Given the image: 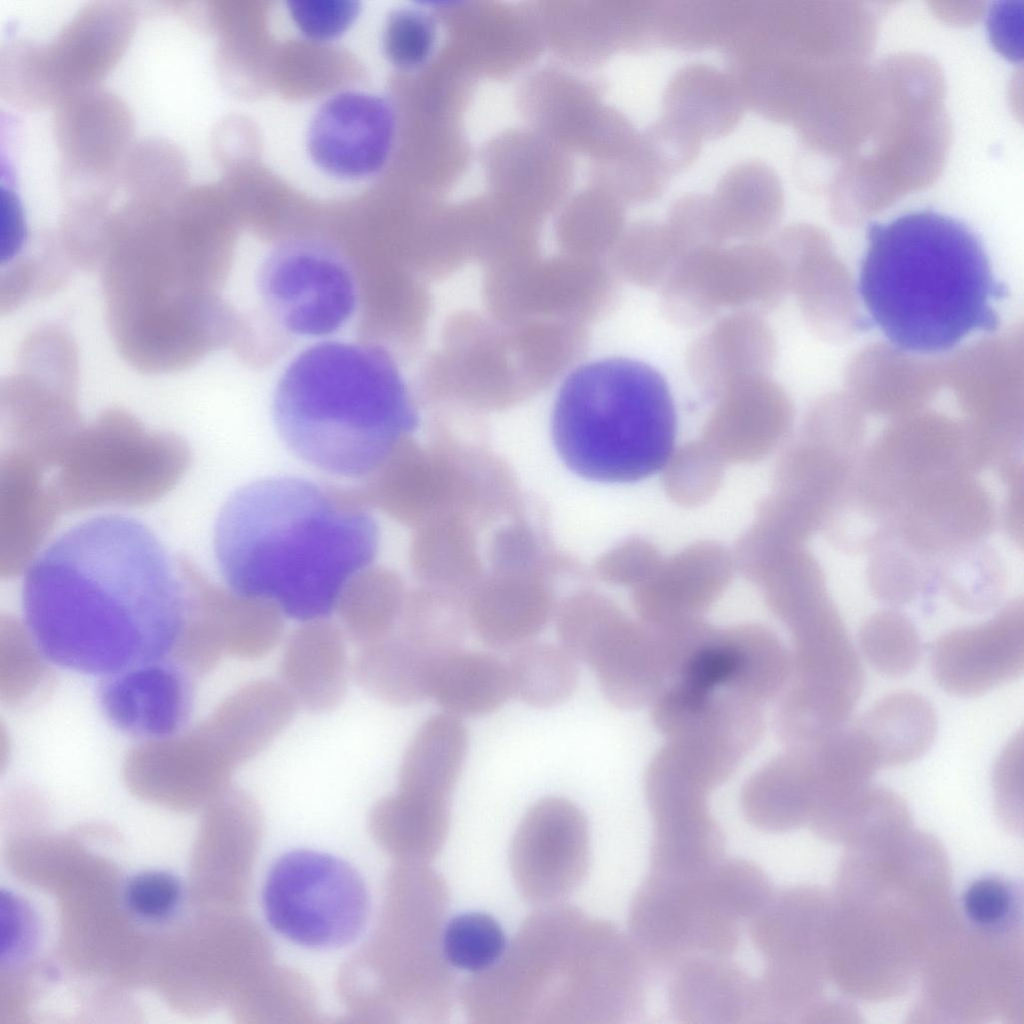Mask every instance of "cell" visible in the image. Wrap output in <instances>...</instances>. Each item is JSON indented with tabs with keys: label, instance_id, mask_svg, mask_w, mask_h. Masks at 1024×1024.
Returning a JSON list of instances; mask_svg holds the SVG:
<instances>
[{
	"label": "cell",
	"instance_id": "obj_26",
	"mask_svg": "<svg viewBox=\"0 0 1024 1024\" xmlns=\"http://www.w3.org/2000/svg\"><path fill=\"white\" fill-rule=\"evenodd\" d=\"M818 787L812 755L787 748L755 773L741 792L746 820L766 833H781L811 820Z\"/></svg>",
	"mask_w": 1024,
	"mask_h": 1024
},
{
	"label": "cell",
	"instance_id": "obj_21",
	"mask_svg": "<svg viewBox=\"0 0 1024 1024\" xmlns=\"http://www.w3.org/2000/svg\"><path fill=\"white\" fill-rule=\"evenodd\" d=\"M104 715L135 738L166 740L182 731L193 707V685L184 668L165 658L102 677Z\"/></svg>",
	"mask_w": 1024,
	"mask_h": 1024
},
{
	"label": "cell",
	"instance_id": "obj_48",
	"mask_svg": "<svg viewBox=\"0 0 1024 1024\" xmlns=\"http://www.w3.org/2000/svg\"><path fill=\"white\" fill-rule=\"evenodd\" d=\"M287 9L296 28L314 41H330L356 21L361 6L354 0H290Z\"/></svg>",
	"mask_w": 1024,
	"mask_h": 1024
},
{
	"label": "cell",
	"instance_id": "obj_7",
	"mask_svg": "<svg viewBox=\"0 0 1024 1024\" xmlns=\"http://www.w3.org/2000/svg\"><path fill=\"white\" fill-rule=\"evenodd\" d=\"M979 470L967 429L928 420L902 423L864 447L834 510L851 537L873 544L888 534L899 506L931 479Z\"/></svg>",
	"mask_w": 1024,
	"mask_h": 1024
},
{
	"label": "cell",
	"instance_id": "obj_50",
	"mask_svg": "<svg viewBox=\"0 0 1024 1024\" xmlns=\"http://www.w3.org/2000/svg\"><path fill=\"white\" fill-rule=\"evenodd\" d=\"M7 926H2V954L8 962L25 957L33 947L35 936L34 918L27 907L8 898Z\"/></svg>",
	"mask_w": 1024,
	"mask_h": 1024
},
{
	"label": "cell",
	"instance_id": "obj_36",
	"mask_svg": "<svg viewBox=\"0 0 1024 1024\" xmlns=\"http://www.w3.org/2000/svg\"><path fill=\"white\" fill-rule=\"evenodd\" d=\"M188 163L173 142L147 138L128 150L119 182L129 198L170 203L188 188Z\"/></svg>",
	"mask_w": 1024,
	"mask_h": 1024
},
{
	"label": "cell",
	"instance_id": "obj_34",
	"mask_svg": "<svg viewBox=\"0 0 1024 1024\" xmlns=\"http://www.w3.org/2000/svg\"><path fill=\"white\" fill-rule=\"evenodd\" d=\"M936 585L959 609L981 613L1001 600L1007 582L1004 561L985 541L951 551L936 561Z\"/></svg>",
	"mask_w": 1024,
	"mask_h": 1024
},
{
	"label": "cell",
	"instance_id": "obj_16",
	"mask_svg": "<svg viewBox=\"0 0 1024 1024\" xmlns=\"http://www.w3.org/2000/svg\"><path fill=\"white\" fill-rule=\"evenodd\" d=\"M509 861L515 886L526 902H562L583 883L590 868V834L582 810L564 797L537 801L515 831Z\"/></svg>",
	"mask_w": 1024,
	"mask_h": 1024
},
{
	"label": "cell",
	"instance_id": "obj_4",
	"mask_svg": "<svg viewBox=\"0 0 1024 1024\" xmlns=\"http://www.w3.org/2000/svg\"><path fill=\"white\" fill-rule=\"evenodd\" d=\"M272 406L278 433L295 455L346 478L373 476L419 422L390 355L350 342L319 343L296 356Z\"/></svg>",
	"mask_w": 1024,
	"mask_h": 1024
},
{
	"label": "cell",
	"instance_id": "obj_6",
	"mask_svg": "<svg viewBox=\"0 0 1024 1024\" xmlns=\"http://www.w3.org/2000/svg\"><path fill=\"white\" fill-rule=\"evenodd\" d=\"M772 892L762 868L742 858L649 871L630 904L629 934L655 972L693 957H730Z\"/></svg>",
	"mask_w": 1024,
	"mask_h": 1024
},
{
	"label": "cell",
	"instance_id": "obj_19",
	"mask_svg": "<svg viewBox=\"0 0 1024 1024\" xmlns=\"http://www.w3.org/2000/svg\"><path fill=\"white\" fill-rule=\"evenodd\" d=\"M646 798L653 821L650 871L681 872L723 857L724 836L705 787L672 766L651 762Z\"/></svg>",
	"mask_w": 1024,
	"mask_h": 1024
},
{
	"label": "cell",
	"instance_id": "obj_25",
	"mask_svg": "<svg viewBox=\"0 0 1024 1024\" xmlns=\"http://www.w3.org/2000/svg\"><path fill=\"white\" fill-rule=\"evenodd\" d=\"M670 972L668 1004L679 1022L759 1023L756 979L730 957H693Z\"/></svg>",
	"mask_w": 1024,
	"mask_h": 1024
},
{
	"label": "cell",
	"instance_id": "obj_47",
	"mask_svg": "<svg viewBox=\"0 0 1024 1024\" xmlns=\"http://www.w3.org/2000/svg\"><path fill=\"white\" fill-rule=\"evenodd\" d=\"M183 886L171 872L150 870L130 877L123 889V901L136 918L160 922L172 917L181 905Z\"/></svg>",
	"mask_w": 1024,
	"mask_h": 1024
},
{
	"label": "cell",
	"instance_id": "obj_23",
	"mask_svg": "<svg viewBox=\"0 0 1024 1024\" xmlns=\"http://www.w3.org/2000/svg\"><path fill=\"white\" fill-rule=\"evenodd\" d=\"M776 360V339L761 314L738 310L712 321L690 344L688 372L706 396L720 398L748 380L769 377Z\"/></svg>",
	"mask_w": 1024,
	"mask_h": 1024
},
{
	"label": "cell",
	"instance_id": "obj_37",
	"mask_svg": "<svg viewBox=\"0 0 1024 1024\" xmlns=\"http://www.w3.org/2000/svg\"><path fill=\"white\" fill-rule=\"evenodd\" d=\"M867 581L876 599L902 606L937 589L936 561L889 536L870 553Z\"/></svg>",
	"mask_w": 1024,
	"mask_h": 1024
},
{
	"label": "cell",
	"instance_id": "obj_49",
	"mask_svg": "<svg viewBox=\"0 0 1024 1024\" xmlns=\"http://www.w3.org/2000/svg\"><path fill=\"white\" fill-rule=\"evenodd\" d=\"M640 134L670 176L692 165L700 154L703 142L690 129L663 115Z\"/></svg>",
	"mask_w": 1024,
	"mask_h": 1024
},
{
	"label": "cell",
	"instance_id": "obj_22",
	"mask_svg": "<svg viewBox=\"0 0 1024 1024\" xmlns=\"http://www.w3.org/2000/svg\"><path fill=\"white\" fill-rule=\"evenodd\" d=\"M296 704L279 681L258 679L233 692L200 736L199 750L222 782L264 751L290 724Z\"/></svg>",
	"mask_w": 1024,
	"mask_h": 1024
},
{
	"label": "cell",
	"instance_id": "obj_12",
	"mask_svg": "<svg viewBox=\"0 0 1024 1024\" xmlns=\"http://www.w3.org/2000/svg\"><path fill=\"white\" fill-rule=\"evenodd\" d=\"M787 284V270L769 241L702 247L677 262L659 288L660 304L671 322L694 327L726 310L769 311Z\"/></svg>",
	"mask_w": 1024,
	"mask_h": 1024
},
{
	"label": "cell",
	"instance_id": "obj_41",
	"mask_svg": "<svg viewBox=\"0 0 1024 1024\" xmlns=\"http://www.w3.org/2000/svg\"><path fill=\"white\" fill-rule=\"evenodd\" d=\"M858 644L866 661L888 677L912 672L921 656L919 633L913 622L895 609L868 617L858 632Z\"/></svg>",
	"mask_w": 1024,
	"mask_h": 1024
},
{
	"label": "cell",
	"instance_id": "obj_3",
	"mask_svg": "<svg viewBox=\"0 0 1024 1024\" xmlns=\"http://www.w3.org/2000/svg\"><path fill=\"white\" fill-rule=\"evenodd\" d=\"M857 289L873 324L898 350L932 355L995 332L1008 290L980 237L932 209L871 222Z\"/></svg>",
	"mask_w": 1024,
	"mask_h": 1024
},
{
	"label": "cell",
	"instance_id": "obj_32",
	"mask_svg": "<svg viewBox=\"0 0 1024 1024\" xmlns=\"http://www.w3.org/2000/svg\"><path fill=\"white\" fill-rule=\"evenodd\" d=\"M879 766L908 764L932 745L937 717L931 703L912 691L888 694L874 703L856 725Z\"/></svg>",
	"mask_w": 1024,
	"mask_h": 1024
},
{
	"label": "cell",
	"instance_id": "obj_44",
	"mask_svg": "<svg viewBox=\"0 0 1024 1024\" xmlns=\"http://www.w3.org/2000/svg\"><path fill=\"white\" fill-rule=\"evenodd\" d=\"M961 908L974 927L1002 933L1021 919L1022 894L1013 881L999 875H984L963 890Z\"/></svg>",
	"mask_w": 1024,
	"mask_h": 1024
},
{
	"label": "cell",
	"instance_id": "obj_1",
	"mask_svg": "<svg viewBox=\"0 0 1024 1024\" xmlns=\"http://www.w3.org/2000/svg\"><path fill=\"white\" fill-rule=\"evenodd\" d=\"M183 564L123 515L97 516L55 538L29 566L25 623L50 662L108 676L169 658L193 615Z\"/></svg>",
	"mask_w": 1024,
	"mask_h": 1024
},
{
	"label": "cell",
	"instance_id": "obj_31",
	"mask_svg": "<svg viewBox=\"0 0 1024 1024\" xmlns=\"http://www.w3.org/2000/svg\"><path fill=\"white\" fill-rule=\"evenodd\" d=\"M436 661L396 629L381 640L360 646L352 662V677L376 700L406 707L429 697Z\"/></svg>",
	"mask_w": 1024,
	"mask_h": 1024
},
{
	"label": "cell",
	"instance_id": "obj_5",
	"mask_svg": "<svg viewBox=\"0 0 1024 1024\" xmlns=\"http://www.w3.org/2000/svg\"><path fill=\"white\" fill-rule=\"evenodd\" d=\"M554 446L582 478L634 483L664 470L678 432L673 396L652 366L607 357L573 369L552 411Z\"/></svg>",
	"mask_w": 1024,
	"mask_h": 1024
},
{
	"label": "cell",
	"instance_id": "obj_9",
	"mask_svg": "<svg viewBox=\"0 0 1024 1024\" xmlns=\"http://www.w3.org/2000/svg\"><path fill=\"white\" fill-rule=\"evenodd\" d=\"M269 926L301 947L331 950L354 943L370 916V893L357 869L333 854L294 849L269 868L262 893Z\"/></svg>",
	"mask_w": 1024,
	"mask_h": 1024
},
{
	"label": "cell",
	"instance_id": "obj_2",
	"mask_svg": "<svg viewBox=\"0 0 1024 1024\" xmlns=\"http://www.w3.org/2000/svg\"><path fill=\"white\" fill-rule=\"evenodd\" d=\"M378 546V523L361 498L294 476L236 490L214 532L231 590L301 622L328 618Z\"/></svg>",
	"mask_w": 1024,
	"mask_h": 1024
},
{
	"label": "cell",
	"instance_id": "obj_11",
	"mask_svg": "<svg viewBox=\"0 0 1024 1024\" xmlns=\"http://www.w3.org/2000/svg\"><path fill=\"white\" fill-rule=\"evenodd\" d=\"M655 974L630 934L587 918L537 1024H622L645 1007Z\"/></svg>",
	"mask_w": 1024,
	"mask_h": 1024
},
{
	"label": "cell",
	"instance_id": "obj_17",
	"mask_svg": "<svg viewBox=\"0 0 1024 1024\" xmlns=\"http://www.w3.org/2000/svg\"><path fill=\"white\" fill-rule=\"evenodd\" d=\"M997 519L994 499L976 473L956 471L933 478L909 496L896 511L889 536L936 561L985 541Z\"/></svg>",
	"mask_w": 1024,
	"mask_h": 1024
},
{
	"label": "cell",
	"instance_id": "obj_28",
	"mask_svg": "<svg viewBox=\"0 0 1024 1024\" xmlns=\"http://www.w3.org/2000/svg\"><path fill=\"white\" fill-rule=\"evenodd\" d=\"M725 242L762 241L778 224L784 208L781 181L761 160L731 166L711 194Z\"/></svg>",
	"mask_w": 1024,
	"mask_h": 1024
},
{
	"label": "cell",
	"instance_id": "obj_15",
	"mask_svg": "<svg viewBox=\"0 0 1024 1024\" xmlns=\"http://www.w3.org/2000/svg\"><path fill=\"white\" fill-rule=\"evenodd\" d=\"M559 638L577 661L593 670L603 694L616 707L633 709L653 702L667 681L657 631L630 625L603 604L572 617Z\"/></svg>",
	"mask_w": 1024,
	"mask_h": 1024
},
{
	"label": "cell",
	"instance_id": "obj_40",
	"mask_svg": "<svg viewBox=\"0 0 1024 1024\" xmlns=\"http://www.w3.org/2000/svg\"><path fill=\"white\" fill-rule=\"evenodd\" d=\"M684 255L665 222L640 220L622 236L617 251L618 270L642 288H660Z\"/></svg>",
	"mask_w": 1024,
	"mask_h": 1024
},
{
	"label": "cell",
	"instance_id": "obj_10",
	"mask_svg": "<svg viewBox=\"0 0 1024 1024\" xmlns=\"http://www.w3.org/2000/svg\"><path fill=\"white\" fill-rule=\"evenodd\" d=\"M587 918L578 907L562 902L530 914L502 958L461 984L458 997L468 1021L534 1024Z\"/></svg>",
	"mask_w": 1024,
	"mask_h": 1024
},
{
	"label": "cell",
	"instance_id": "obj_46",
	"mask_svg": "<svg viewBox=\"0 0 1024 1024\" xmlns=\"http://www.w3.org/2000/svg\"><path fill=\"white\" fill-rule=\"evenodd\" d=\"M665 224L684 255L726 244L711 194H683L671 205Z\"/></svg>",
	"mask_w": 1024,
	"mask_h": 1024
},
{
	"label": "cell",
	"instance_id": "obj_35",
	"mask_svg": "<svg viewBox=\"0 0 1024 1024\" xmlns=\"http://www.w3.org/2000/svg\"><path fill=\"white\" fill-rule=\"evenodd\" d=\"M512 694L535 708L567 701L579 680L578 661L562 645L529 642L516 650L507 664Z\"/></svg>",
	"mask_w": 1024,
	"mask_h": 1024
},
{
	"label": "cell",
	"instance_id": "obj_38",
	"mask_svg": "<svg viewBox=\"0 0 1024 1024\" xmlns=\"http://www.w3.org/2000/svg\"><path fill=\"white\" fill-rule=\"evenodd\" d=\"M403 608L397 584L383 577L382 580H353L335 611L347 638L360 647L392 634Z\"/></svg>",
	"mask_w": 1024,
	"mask_h": 1024
},
{
	"label": "cell",
	"instance_id": "obj_30",
	"mask_svg": "<svg viewBox=\"0 0 1024 1024\" xmlns=\"http://www.w3.org/2000/svg\"><path fill=\"white\" fill-rule=\"evenodd\" d=\"M511 695L507 664L491 653L458 650L433 666L429 697L456 717L490 714Z\"/></svg>",
	"mask_w": 1024,
	"mask_h": 1024
},
{
	"label": "cell",
	"instance_id": "obj_51",
	"mask_svg": "<svg viewBox=\"0 0 1024 1024\" xmlns=\"http://www.w3.org/2000/svg\"><path fill=\"white\" fill-rule=\"evenodd\" d=\"M1007 493L1003 506V523L1015 543L1023 542V477L1022 462L1016 460L997 470Z\"/></svg>",
	"mask_w": 1024,
	"mask_h": 1024
},
{
	"label": "cell",
	"instance_id": "obj_45",
	"mask_svg": "<svg viewBox=\"0 0 1024 1024\" xmlns=\"http://www.w3.org/2000/svg\"><path fill=\"white\" fill-rule=\"evenodd\" d=\"M435 30L430 18L413 8L389 13L382 31V48L395 67L410 70L421 66L433 49Z\"/></svg>",
	"mask_w": 1024,
	"mask_h": 1024
},
{
	"label": "cell",
	"instance_id": "obj_27",
	"mask_svg": "<svg viewBox=\"0 0 1024 1024\" xmlns=\"http://www.w3.org/2000/svg\"><path fill=\"white\" fill-rule=\"evenodd\" d=\"M661 104V115L684 125L703 141L729 134L747 107L734 75L706 63L679 68L669 79Z\"/></svg>",
	"mask_w": 1024,
	"mask_h": 1024
},
{
	"label": "cell",
	"instance_id": "obj_13",
	"mask_svg": "<svg viewBox=\"0 0 1024 1024\" xmlns=\"http://www.w3.org/2000/svg\"><path fill=\"white\" fill-rule=\"evenodd\" d=\"M259 288L279 324L299 336L335 333L357 305L347 263L330 247L310 240L286 242L272 251L260 270Z\"/></svg>",
	"mask_w": 1024,
	"mask_h": 1024
},
{
	"label": "cell",
	"instance_id": "obj_24",
	"mask_svg": "<svg viewBox=\"0 0 1024 1024\" xmlns=\"http://www.w3.org/2000/svg\"><path fill=\"white\" fill-rule=\"evenodd\" d=\"M347 641L341 626L328 618L301 622L288 635L279 681L297 707L324 713L343 701L352 677Z\"/></svg>",
	"mask_w": 1024,
	"mask_h": 1024
},
{
	"label": "cell",
	"instance_id": "obj_8",
	"mask_svg": "<svg viewBox=\"0 0 1024 1024\" xmlns=\"http://www.w3.org/2000/svg\"><path fill=\"white\" fill-rule=\"evenodd\" d=\"M135 24L129 2L101 0L79 9L49 42L10 39L0 54L1 96L36 110L99 86L125 53Z\"/></svg>",
	"mask_w": 1024,
	"mask_h": 1024
},
{
	"label": "cell",
	"instance_id": "obj_39",
	"mask_svg": "<svg viewBox=\"0 0 1024 1024\" xmlns=\"http://www.w3.org/2000/svg\"><path fill=\"white\" fill-rule=\"evenodd\" d=\"M739 4L703 1L655 5L657 45L692 50L723 44Z\"/></svg>",
	"mask_w": 1024,
	"mask_h": 1024
},
{
	"label": "cell",
	"instance_id": "obj_43",
	"mask_svg": "<svg viewBox=\"0 0 1024 1024\" xmlns=\"http://www.w3.org/2000/svg\"><path fill=\"white\" fill-rule=\"evenodd\" d=\"M435 604L416 598L404 605L397 630L425 655L438 660L461 650L466 628L459 613L444 612Z\"/></svg>",
	"mask_w": 1024,
	"mask_h": 1024
},
{
	"label": "cell",
	"instance_id": "obj_18",
	"mask_svg": "<svg viewBox=\"0 0 1024 1024\" xmlns=\"http://www.w3.org/2000/svg\"><path fill=\"white\" fill-rule=\"evenodd\" d=\"M396 114L386 97L345 90L327 98L307 131V150L328 175L359 180L377 174L391 154Z\"/></svg>",
	"mask_w": 1024,
	"mask_h": 1024
},
{
	"label": "cell",
	"instance_id": "obj_29",
	"mask_svg": "<svg viewBox=\"0 0 1024 1024\" xmlns=\"http://www.w3.org/2000/svg\"><path fill=\"white\" fill-rule=\"evenodd\" d=\"M461 718L447 712L427 718L410 740L399 770V791L449 802L468 750Z\"/></svg>",
	"mask_w": 1024,
	"mask_h": 1024
},
{
	"label": "cell",
	"instance_id": "obj_42",
	"mask_svg": "<svg viewBox=\"0 0 1024 1024\" xmlns=\"http://www.w3.org/2000/svg\"><path fill=\"white\" fill-rule=\"evenodd\" d=\"M507 946L501 925L483 912L458 914L443 928L442 950L447 962L452 968L471 974L492 968Z\"/></svg>",
	"mask_w": 1024,
	"mask_h": 1024
},
{
	"label": "cell",
	"instance_id": "obj_33",
	"mask_svg": "<svg viewBox=\"0 0 1024 1024\" xmlns=\"http://www.w3.org/2000/svg\"><path fill=\"white\" fill-rule=\"evenodd\" d=\"M807 750L813 758L818 786L811 821L870 785L880 767L856 725L833 731Z\"/></svg>",
	"mask_w": 1024,
	"mask_h": 1024
},
{
	"label": "cell",
	"instance_id": "obj_14",
	"mask_svg": "<svg viewBox=\"0 0 1024 1024\" xmlns=\"http://www.w3.org/2000/svg\"><path fill=\"white\" fill-rule=\"evenodd\" d=\"M54 108L53 135L64 199L111 198L131 147L133 118L126 103L96 86Z\"/></svg>",
	"mask_w": 1024,
	"mask_h": 1024
},
{
	"label": "cell",
	"instance_id": "obj_20",
	"mask_svg": "<svg viewBox=\"0 0 1024 1024\" xmlns=\"http://www.w3.org/2000/svg\"><path fill=\"white\" fill-rule=\"evenodd\" d=\"M931 670L959 696H976L1020 677L1024 670L1023 601L1004 605L988 621L951 630L935 642Z\"/></svg>",
	"mask_w": 1024,
	"mask_h": 1024
}]
</instances>
